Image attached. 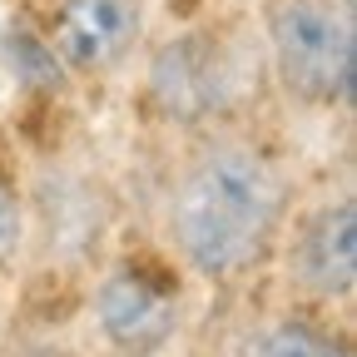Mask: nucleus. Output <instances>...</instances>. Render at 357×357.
Masks as SVG:
<instances>
[{
	"label": "nucleus",
	"mask_w": 357,
	"mask_h": 357,
	"mask_svg": "<svg viewBox=\"0 0 357 357\" xmlns=\"http://www.w3.org/2000/svg\"><path fill=\"white\" fill-rule=\"evenodd\" d=\"M293 218L288 159L253 129H204L169 174L164 229L189 273L243 283L278 258Z\"/></svg>",
	"instance_id": "1"
},
{
	"label": "nucleus",
	"mask_w": 357,
	"mask_h": 357,
	"mask_svg": "<svg viewBox=\"0 0 357 357\" xmlns=\"http://www.w3.org/2000/svg\"><path fill=\"white\" fill-rule=\"evenodd\" d=\"M258 84V55L223 30H184L169 35L149 55L144 100L164 124L178 129H229L243 119Z\"/></svg>",
	"instance_id": "2"
},
{
	"label": "nucleus",
	"mask_w": 357,
	"mask_h": 357,
	"mask_svg": "<svg viewBox=\"0 0 357 357\" xmlns=\"http://www.w3.org/2000/svg\"><path fill=\"white\" fill-rule=\"evenodd\" d=\"M268 70L303 109H337L352 100L357 25L352 0H273L263 15Z\"/></svg>",
	"instance_id": "3"
},
{
	"label": "nucleus",
	"mask_w": 357,
	"mask_h": 357,
	"mask_svg": "<svg viewBox=\"0 0 357 357\" xmlns=\"http://www.w3.org/2000/svg\"><path fill=\"white\" fill-rule=\"evenodd\" d=\"M178 312H184L178 268L149 248L109 258L89 293V323H95L100 342L119 357L164 352L178 328Z\"/></svg>",
	"instance_id": "4"
},
{
	"label": "nucleus",
	"mask_w": 357,
	"mask_h": 357,
	"mask_svg": "<svg viewBox=\"0 0 357 357\" xmlns=\"http://www.w3.org/2000/svg\"><path fill=\"white\" fill-rule=\"evenodd\" d=\"M283 268L298 298L347 303L357 293V204L352 194H323L283 229Z\"/></svg>",
	"instance_id": "5"
},
{
	"label": "nucleus",
	"mask_w": 357,
	"mask_h": 357,
	"mask_svg": "<svg viewBox=\"0 0 357 357\" xmlns=\"http://www.w3.org/2000/svg\"><path fill=\"white\" fill-rule=\"evenodd\" d=\"M144 0H60L45 50L55 55L60 70L100 79L129 60V50L144 35Z\"/></svg>",
	"instance_id": "6"
},
{
	"label": "nucleus",
	"mask_w": 357,
	"mask_h": 357,
	"mask_svg": "<svg viewBox=\"0 0 357 357\" xmlns=\"http://www.w3.org/2000/svg\"><path fill=\"white\" fill-rule=\"evenodd\" d=\"M253 357H352V342L312 312H283L258 333Z\"/></svg>",
	"instance_id": "7"
},
{
	"label": "nucleus",
	"mask_w": 357,
	"mask_h": 357,
	"mask_svg": "<svg viewBox=\"0 0 357 357\" xmlns=\"http://www.w3.org/2000/svg\"><path fill=\"white\" fill-rule=\"evenodd\" d=\"M30 234V199H25V178L10 164V154H0V273L20 258Z\"/></svg>",
	"instance_id": "8"
}]
</instances>
